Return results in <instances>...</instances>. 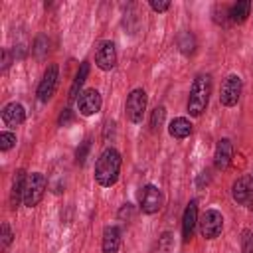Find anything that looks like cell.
<instances>
[{
	"mask_svg": "<svg viewBox=\"0 0 253 253\" xmlns=\"http://www.w3.org/2000/svg\"><path fill=\"white\" fill-rule=\"evenodd\" d=\"M121 154L115 148H105L95 164V180L105 186L111 188L117 180H119V172H121Z\"/></svg>",
	"mask_w": 253,
	"mask_h": 253,
	"instance_id": "cell-1",
	"label": "cell"
},
{
	"mask_svg": "<svg viewBox=\"0 0 253 253\" xmlns=\"http://www.w3.org/2000/svg\"><path fill=\"white\" fill-rule=\"evenodd\" d=\"M210 95H211V75H208V73L196 75V79L190 87L188 113L192 117H200L210 103Z\"/></svg>",
	"mask_w": 253,
	"mask_h": 253,
	"instance_id": "cell-2",
	"label": "cell"
},
{
	"mask_svg": "<svg viewBox=\"0 0 253 253\" xmlns=\"http://www.w3.org/2000/svg\"><path fill=\"white\" fill-rule=\"evenodd\" d=\"M45 176L42 172H32L28 174L26 178V186H24V206L28 208H36L42 198H43V192H45Z\"/></svg>",
	"mask_w": 253,
	"mask_h": 253,
	"instance_id": "cell-3",
	"label": "cell"
},
{
	"mask_svg": "<svg viewBox=\"0 0 253 253\" xmlns=\"http://www.w3.org/2000/svg\"><path fill=\"white\" fill-rule=\"evenodd\" d=\"M126 117L130 123H140L146 111V91L144 89H134L130 91V95L126 97V105H125Z\"/></svg>",
	"mask_w": 253,
	"mask_h": 253,
	"instance_id": "cell-4",
	"label": "cell"
},
{
	"mask_svg": "<svg viewBox=\"0 0 253 253\" xmlns=\"http://www.w3.org/2000/svg\"><path fill=\"white\" fill-rule=\"evenodd\" d=\"M223 229V215L217 210H206L200 219V233L206 239H215Z\"/></svg>",
	"mask_w": 253,
	"mask_h": 253,
	"instance_id": "cell-5",
	"label": "cell"
},
{
	"mask_svg": "<svg viewBox=\"0 0 253 253\" xmlns=\"http://www.w3.org/2000/svg\"><path fill=\"white\" fill-rule=\"evenodd\" d=\"M162 202H164V196L156 186L146 184L144 188H140L138 204H140V210L144 213H156L162 208Z\"/></svg>",
	"mask_w": 253,
	"mask_h": 253,
	"instance_id": "cell-6",
	"label": "cell"
},
{
	"mask_svg": "<svg viewBox=\"0 0 253 253\" xmlns=\"http://www.w3.org/2000/svg\"><path fill=\"white\" fill-rule=\"evenodd\" d=\"M57 79H59V69H57V65H55V63L47 65V69L43 71V77H42V81H40V85H38V99H40L42 103H47V101L53 97L55 87H57Z\"/></svg>",
	"mask_w": 253,
	"mask_h": 253,
	"instance_id": "cell-7",
	"label": "cell"
},
{
	"mask_svg": "<svg viewBox=\"0 0 253 253\" xmlns=\"http://www.w3.org/2000/svg\"><path fill=\"white\" fill-rule=\"evenodd\" d=\"M231 196L239 206L253 208V180L249 176H241L231 186Z\"/></svg>",
	"mask_w": 253,
	"mask_h": 253,
	"instance_id": "cell-8",
	"label": "cell"
},
{
	"mask_svg": "<svg viewBox=\"0 0 253 253\" xmlns=\"http://www.w3.org/2000/svg\"><path fill=\"white\" fill-rule=\"evenodd\" d=\"M241 97V77L239 75H229L223 85H221V93H219V103L223 107H233Z\"/></svg>",
	"mask_w": 253,
	"mask_h": 253,
	"instance_id": "cell-9",
	"label": "cell"
},
{
	"mask_svg": "<svg viewBox=\"0 0 253 253\" xmlns=\"http://www.w3.org/2000/svg\"><path fill=\"white\" fill-rule=\"evenodd\" d=\"M95 63L99 69L103 71H111L117 63V49H115V43L105 40L97 45V51H95Z\"/></svg>",
	"mask_w": 253,
	"mask_h": 253,
	"instance_id": "cell-10",
	"label": "cell"
},
{
	"mask_svg": "<svg viewBox=\"0 0 253 253\" xmlns=\"http://www.w3.org/2000/svg\"><path fill=\"white\" fill-rule=\"evenodd\" d=\"M101 105H103V101H101V93L97 89H87L77 99V109L85 117H91V115L99 113L101 111Z\"/></svg>",
	"mask_w": 253,
	"mask_h": 253,
	"instance_id": "cell-11",
	"label": "cell"
},
{
	"mask_svg": "<svg viewBox=\"0 0 253 253\" xmlns=\"http://www.w3.org/2000/svg\"><path fill=\"white\" fill-rule=\"evenodd\" d=\"M231 154H233V148H231V140L229 138H219L217 144H215V152H213V164L217 170H225L231 162Z\"/></svg>",
	"mask_w": 253,
	"mask_h": 253,
	"instance_id": "cell-12",
	"label": "cell"
},
{
	"mask_svg": "<svg viewBox=\"0 0 253 253\" xmlns=\"http://www.w3.org/2000/svg\"><path fill=\"white\" fill-rule=\"evenodd\" d=\"M196 223H198V204H196V200H192L186 206L184 215H182V235H184V241H188L192 237Z\"/></svg>",
	"mask_w": 253,
	"mask_h": 253,
	"instance_id": "cell-13",
	"label": "cell"
},
{
	"mask_svg": "<svg viewBox=\"0 0 253 253\" xmlns=\"http://www.w3.org/2000/svg\"><path fill=\"white\" fill-rule=\"evenodd\" d=\"M24 119H26V111L20 103H8L2 109V121L6 126H18L24 123Z\"/></svg>",
	"mask_w": 253,
	"mask_h": 253,
	"instance_id": "cell-14",
	"label": "cell"
},
{
	"mask_svg": "<svg viewBox=\"0 0 253 253\" xmlns=\"http://www.w3.org/2000/svg\"><path fill=\"white\" fill-rule=\"evenodd\" d=\"M103 253H117L121 247V229L117 225H107L103 229Z\"/></svg>",
	"mask_w": 253,
	"mask_h": 253,
	"instance_id": "cell-15",
	"label": "cell"
},
{
	"mask_svg": "<svg viewBox=\"0 0 253 253\" xmlns=\"http://www.w3.org/2000/svg\"><path fill=\"white\" fill-rule=\"evenodd\" d=\"M26 178L28 174L24 170H18L16 176H14V182H12V194H10V202L14 208H18L20 202H24V186H26Z\"/></svg>",
	"mask_w": 253,
	"mask_h": 253,
	"instance_id": "cell-16",
	"label": "cell"
},
{
	"mask_svg": "<svg viewBox=\"0 0 253 253\" xmlns=\"http://www.w3.org/2000/svg\"><path fill=\"white\" fill-rule=\"evenodd\" d=\"M168 132H170V136H174V138H186V136L192 134V123H190L186 117H176L174 121H170Z\"/></svg>",
	"mask_w": 253,
	"mask_h": 253,
	"instance_id": "cell-17",
	"label": "cell"
},
{
	"mask_svg": "<svg viewBox=\"0 0 253 253\" xmlns=\"http://www.w3.org/2000/svg\"><path fill=\"white\" fill-rule=\"evenodd\" d=\"M249 10H251V2H249V0H239V2H235V4L231 6V10H229L231 22L243 24V22L247 20V16H249Z\"/></svg>",
	"mask_w": 253,
	"mask_h": 253,
	"instance_id": "cell-18",
	"label": "cell"
},
{
	"mask_svg": "<svg viewBox=\"0 0 253 253\" xmlns=\"http://www.w3.org/2000/svg\"><path fill=\"white\" fill-rule=\"evenodd\" d=\"M87 75H89V63L83 61L81 67H79V71H77V75H75V79H73V85H71V91H69V101H73V99L77 97V91H79L81 85L85 83Z\"/></svg>",
	"mask_w": 253,
	"mask_h": 253,
	"instance_id": "cell-19",
	"label": "cell"
},
{
	"mask_svg": "<svg viewBox=\"0 0 253 253\" xmlns=\"http://www.w3.org/2000/svg\"><path fill=\"white\" fill-rule=\"evenodd\" d=\"M178 47H180V51L186 53V55L194 53V49H196V38H194L190 32L180 34V38H178Z\"/></svg>",
	"mask_w": 253,
	"mask_h": 253,
	"instance_id": "cell-20",
	"label": "cell"
},
{
	"mask_svg": "<svg viewBox=\"0 0 253 253\" xmlns=\"http://www.w3.org/2000/svg\"><path fill=\"white\" fill-rule=\"evenodd\" d=\"M164 117H166V109H164L162 105L152 111V117H150V128H152V132L160 130V126H162V123H164Z\"/></svg>",
	"mask_w": 253,
	"mask_h": 253,
	"instance_id": "cell-21",
	"label": "cell"
},
{
	"mask_svg": "<svg viewBox=\"0 0 253 253\" xmlns=\"http://www.w3.org/2000/svg\"><path fill=\"white\" fill-rule=\"evenodd\" d=\"M172 251V235L170 233H162L158 237V245H156V253H170Z\"/></svg>",
	"mask_w": 253,
	"mask_h": 253,
	"instance_id": "cell-22",
	"label": "cell"
},
{
	"mask_svg": "<svg viewBox=\"0 0 253 253\" xmlns=\"http://www.w3.org/2000/svg\"><path fill=\"white\" fill-rule=\"evenodd\" d=\"M16 144V134L14 132H0V150L2 152H6V150H10L12 146Z\"/></svg>",
	"mask_w": 253,
	"mask_h": 253,
	"instance_id": "cell-23",
	"label": "cell"
},
{
	"mask_svg": "<svg viewBox=\"0 0 253 253\" xmlns=\"http://www.w3.org/2000/svg\"><path fill=\"white\" fill-rule=\"evenodd\" d=\"M89 148H91V140H89V138H85V140L79 144V148L75 150V158H77V164H83V162L87 160Z\"/></svg>",
	"mask_w": 253,
	"mask_h": 253,
	"instance_id": "cell-24",
	"label": "cell"
},
{
	"mask_svg": "<svg viewBox=\"0 0 253 253\" xmlns=\"http://www.w3.org/2000/svg\"><path fill=\"white\" fill-rule=\"evenodd\" d=\"M241 253H253V233L249 229L241 233Z\"/></svg>",
	"mask_w": 253,
	"mask_h": 253,
	"instance_id": "cell-25",
	"label": "cell"
},
{
	"mask_svg": "<svg viewBox=\"0 0 253 253\" xmlns=\"http://www.w3.org/2000/svg\"><path fill=\"white\" fill-rule=\"evenodd\" d=\"M34 53L38 55V57H43L45 55V51H47V40H45V36H40L38 40H36V43H34Z\"/></svg>",
	"mask_w": 253,
	"mask_h": 253,
	"instance_id": "cell-26",
	"label": "cell"
},
{
	"mask_svg": "<svg viewBox=\"0 0 253 253\" xmlns=\"http://www.w3.org/2000/svg\"><path fill=\"white\" fill-rule=\"evenodd\" d=\"M10 243H12V231H10L8 223H2V243H0V247L6 249Z\"/></svg>",
	"mask_w": 253,
	"mask_h": 253,
	"instance_id": "cell-27",
	"label": "cell"
},
{
	"mask_svg": "<svg viewBox=\"0 0 253 253\" xmlns=\"http://www.w3.org/2000/svg\"><path fill=\"white\" fill-rule=\"evenodd\" d=\"M71 121H73V113H71V109H63L61 115H59V119H57V125H59V126H65V125H69Z\"/></svg>",
	"mask_w": 253,
	"mask_h": 253,
	"instance_id": "cell-28",
	"label": "cell"
},
{
	"mask_svg": "<svg viewBox=\"0 0 253 253\" xmlns=\"http://www.w3.org/2000/svg\"><path fill=\"white\" fill-rule=\"evenodd\" d=\"M150 8H152L154 12H166V10L170 8V2H156V0H152V2H150Z\"/></svg>",
	"mask_w": 253,
	"mask_h": 253,
	"instance_id": "cell-29",
	"label": "cell"
},
{
	"mask_svg": "<svg viewBox=\"0 0 253 253\" xmlns=\"http://www.w3.org/2000/svg\"><path fill=\"white\" fill-rule=\"evenodd\" d=\"M130 215H132V206H130V204H125V206L119 210V219H125V217L128 219Z\"/></svg>",
	"mask_w": 253,
	"mask_h": 253,
	"instance_id": "cell-30",
	"label": "cell"
},
{
	"mask_svg": "<svg viewBox=\"0 0 253 253\" xmlns=\"http://www.w3.org/2000/svg\"><path fill=\"white\" fill-rule=\"evenodd\" d=\"M4 59H2V71H6L8 69V65H10V51L8 49H4Z\"/></svg>",
	"mask_w": 253,
	"mask_h": 253,
	"instance_id": "cell-31",
	"label": "cell"
}]
</instances>
